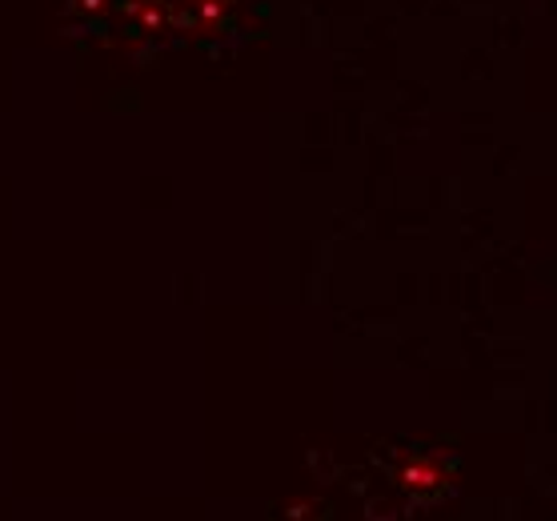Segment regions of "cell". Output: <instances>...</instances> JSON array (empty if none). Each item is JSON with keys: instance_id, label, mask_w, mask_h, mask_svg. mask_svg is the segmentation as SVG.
Wrapping results in <instances>:
<instances>
[{"instance_id": "cell-1", "label": "cell", "mask_w": 557, "mask_h": 521, "mask_svg": "<svg viewBox=\"0 0 557 521\" xmlns=\"http://www.w3.org/2000/svg\"><path fill=\"white\" fill-rule=\"evenodd\" d=\"M437 482H442V470L430 466V461H418V466L406 470V485H437Z\"/></svg>"}]
</instances>
